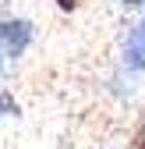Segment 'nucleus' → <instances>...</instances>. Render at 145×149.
<instances>
[{"mask_svg": "<svg viewBox=\"0 0 145 149\" xmlns=\"http://www.w3.org/2000/svg\"><path fill=\"white\" fill-rule=\"evenodd\" d=\"M0 39H4V46L11 53H21L25 43L32 39V25L28 22H4V25H0Z\"/></svg>", "mask_w": 145, "mask_h": 149, "instance_id": "nucleus-1", "label": "nucleus"}, {"mask_svg": "<svg viewBox=\"0 0 145 149\" xmlns=\"http://www.w3.org/2000/svg\"><path fill=\"white\" fill-rule=\"evenodd\" d=\"M124 57H128L131 68H145V22L128 36V50H124Z\"/></svg>", "mask_w": 145, "mask_h": 149, "instance_id": "nucleus-2", "label": "nucleus"}, {"mask_svg": "<svg viewBox=\"0 0 145 149\" xmlns=\"http://www.w3.org/2000/svg\"><path fill=\"white\" fill-rule=\"evenodd\" d=\"M128 149H145V121L135 128V135H131V146Z\"/></svg>", "mask_w": 145, "mask_h": 149, "instance_id": "nucleus-3", "label": "nucleus"}, {"mask_svg": "<svg viewBox=\"0 0 145 149\" xmlns=\"http://www.w3.org/2000/svg\"><path fill=\"white\" fill-rule=\"evenodd\" d=\"M4 110H7V114H14L18 107H14V100L7 96V92H0V114H4Z\"/></svg>", "mask_w": 145, "mask_h": 149, "instance_id": "nucleus-4", "label": "nucleus"}, {"mask_svg": "<svg viewBox=\"0 0 145 149\" xmlns=\"http://www.w3.org/2000/svg\"><path fill=\"white\" fill-rule=\"evenodd\" d=\"M57 4H60L64 11H75V7H78V0H57Z\"/></svg>", "mask_w": 145, "mask_h": 149, "instance_id": "nucleus-5", "label": "nucleus"}, {"mask_svg": "<svg viewBox=\"0 0 145 149\" xmlns=\"http://www.w3.org/2000/svg\"><path fill=\"white\" fill-rule=\"evenodd\" d=\"M124 4H145V0H124Z\"/></svg>", "mask_w": 145, "mask_h": 149, "instance_id": "nucleus-6", "label": "nucleus"}]
</instances>
